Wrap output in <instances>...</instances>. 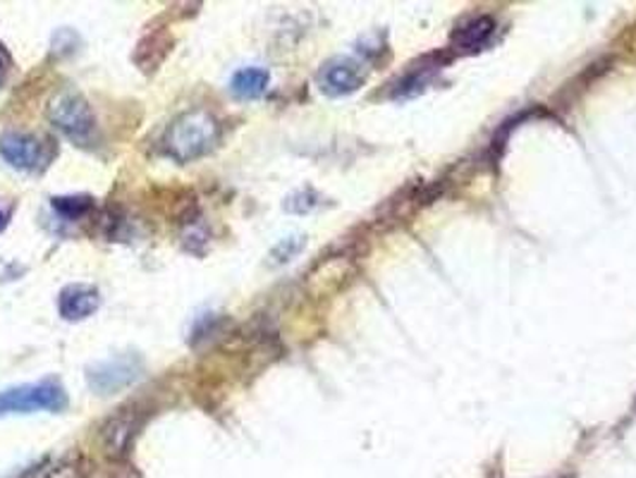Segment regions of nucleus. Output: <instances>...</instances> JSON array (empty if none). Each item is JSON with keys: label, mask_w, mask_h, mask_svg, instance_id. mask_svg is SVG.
<instances>
[{"label": "nucleus", "mask_w": 636, "mask_h": 478, "mask_svg": "<svg viewBox=\"0 0 636 478\" xmlns=\"http://www.w3.org/2000/svg\"><path fill=\"white\" fill-rule=\"evenodd\" d=\"M220 125L208 111H187L175 118L166 134L168 154L178 163H192L218 144Z\"/></svg>", "instance_id": "1"}, {"label": "nucleus", "mask_w": 636, "mask_h": 478, "mask_svg": "<svg viewBox=\"0 0 636 478\" xmlns=\"http://www.w3.org/2000/svg\"><path fill=\"white\" fill-rule=\"evenodd\" d=\"M67 404V395L58 380L29 383L10 390H0V416L34 414V412H61Z\"/></svg>", "instance_id": "2"}, {"label": "nucleus", "mask_w": 636, "mask_h": 478, "mask_svg": "<svg viewBox=\"0 0 636 478\" xmlns=\"http://www.w3.org/2000/svg\"><path fill=\"white\" fill-rule=\"evenodd\" d=\"M46 115L65 137L75 142H87L93 132V113L89 101L75 89H61L46 106Z\"/></svg>", "instance_id": "3"}, {"label": "nucleus", "mask_w": 636, "mask_h": 478, "mask_svg": "<svg viewBox=\"0 0 636 478\" xmlns=\"http://www.w3.org/2000/svg\"><path fill=\"white\" fill-rule=\"evenodd\" d=\"M141 359L137 354H117L93 364L87 373L89 388L97 395H115L139 378Z\"/></svg>", "instance_id": "4"}, {"label": "nucleus", "mask_w": 636, "mask_h": 478, "mask_svg": "<svg viewBox=\"0 0 636 478\" xmlns=\"http://www.w3.org/2000/svg\"><path fill=\"white\" fill-rule=\"evenodd\" d=\"M0 156L17 170H37L46 166L49 154L39 137L25 132H3L0 134Z\"/></svg>", "instance_id": "5"}, {"label": "nucleus", "mask_w": 636, "mask_h": 478, "mask_svg": "<svg viewBox=\"0 0 636 478\" xmlns=\"http://www.w3.org/2000/svg\"><path fill=\"white\" fill-rule=\"evenodd\" d=\"M364 85V73L355 61H347V57H335V61L326 63L318 73V89H321L326 96H347V93H355Z\"/></svg>", "instance_id": "6"}, {"label": "nucleus", "mask_w": 636, "mask_h": 478, "mask_svg": "<svg viewBox=\"0 0 636 478\" xmlns=\"http://www.w3.org/2000/svg\"><path fill=\"white\" fill-rule=\"evenodd\" d=\"M101 307V295L91 285H67L58 297V311L65 321H85Z\"/></svg>", "instance_id": "7"}, {"label": "nucleus", "mask_w": 636, "mask_h": 478, "mask_svg": "<svg viewBox=\"0 0 636 478\" xmlns=\"http://www.w3.org/2000/svg\"><path fill=\"white\" fill-rule=\"evenodd\" d=\"M141 418L135 410H120V414L113 416L109 424L103 426V445L111 454H123L129 442H132L135 430L139 428Z\"/></svg>", "instance_id": "8"}, {"label": "nucleus", "mask_w": 636, "mask_h": 478, "mask_svg": "<svg viewBox=\"0 0 636 478\" xmlns=\"http://www.w3.org/2000/svg\"><path fill=\"white\" fill-rule=\"evenodd\" d=\"M270 75L264 67H242L230 79V91L242 101H252L264 96L268 89Z\"/></svg>", "instance_id": "9"}, {"label": "nucleus", "mask_w": 636, "mask_h": 478, "mask_svg": "<svg viewBox=\"0 0 636 478\" xmlns=\"http://www.w3.org/2000/svg\"><path fill=\"white\" fill-rule=\"evenodd\" d=\"M493 31H496V25H493L491 17L471 20L467 27H462L455 34V49H459V51L484 49L488 39L493 37Z\"/></svg>", "instance_id": "10"}, {"label": "nucleus", "mask_w": 636, "mask_h": 478, "mask_svg": "<svg viewBox=\"0 0 636 478\" xmlns=\"http://www.w3.org/2000/svg\"><path fill=\"white\" fill-rule=\"evenodd\" d=\"M53 208H58L67 218L85 216L91 208V199L89 196H61V199H53Z\"/></svg>", "instance_id": "11"}, {"label": "nucleus", "mask_w": 636, "mask_h": 478, "mask_svg": "<svg viewBox=\"0 0 636 478\" xmlns=\"http://www.w3.org/2000/svg\"><path fill=\"white\" fill-rule=\"evenodd\" d=\"M302 247H304V237H288V240H282L278 247L270 251V261L274 263H288V261H292L294 256H297L300 251H302Z\"/></svg>", "instance_id": "12"}, {"label": "nucleus", "mask_w": 636, "mask_h": 478, "mask_svg": "<svg viewBox=\"0 0 636 478\" xmlns=\"http://www.w3.org/2000/svg\"><path fill=\"white\" fill-rule=\"evenodd\" d=\"M8 67H10V57H8L3 46H0V85H3V79L8 75Z\"/></svg>", "instance_id": "13"}, {"label": "nucleus", "mask_w": 636, "mask_h": 478, "mask_svg": "<svg viewBox=\"0 0 636 478\" xmlns=\"http://www.w3.org/2000/svg\"><path fill=\"white\" fill-rule=\"evenodd\" d=\"M5 225H8V214H5V211H0V232L5 230Z\"/></svg>", "instance_id": "14"}]
</instances>
